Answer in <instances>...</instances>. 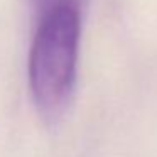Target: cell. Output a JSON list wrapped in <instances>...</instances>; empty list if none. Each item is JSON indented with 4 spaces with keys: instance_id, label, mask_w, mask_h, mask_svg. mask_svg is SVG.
I'll use <instances>...</instances> for the list:
<instances>
[{
    "instance_id": "6da1fadb",
    "label": "cell",
    "mask_w": 157,
    "mask_h": 157,
    "mask_svg": "<svg viewBox=\"0 0 157 157\" xmlns=\"http://www.w3.org/2000/svg\"><path fill=\"white\" fill-rule=\"evenodd\" d=\"M81 9L58 5L37 17L29 52V88L39 117L48 125L63 120L78 78Z\"/></svg>"
},
{
    "instance_id": "7a4b0ae2",
    "label": "cell",
    "mask_w": 157,
    "mask_h": 157,
    "mask_svg": "<svg viewBox=\"0 0 157 157\" xmlns=\"http://www.w3.org/2000/svg\"><path fill=\"white\" fill-rule=\"evenodd\" d=\"M34 5H36V14L39 17L41 14L48 12L52 7H58V5H75V7L81 9L83 0H34Z\"/></svg>"
}]
</instances>
